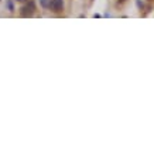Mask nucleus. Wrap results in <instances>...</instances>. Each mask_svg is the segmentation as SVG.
I'll return each instance as SVG.
<instances>
[{"label":"nucleus","mask_w":154,"mask_h":154,"mask_svg":"<svg viewBox=\"0 0 154 154\" xmlns=\"http://www.w3.org/2000/svg\"><path fill=\"white\" fill-rule=\"evenodd\" d=\"M50 3H51V0H41L43 7H50Z\"/></svg>","instance_id":"3"},{"label":"nucleus","mask_w":154,"mask_h":154,"mask_svg":"<svg viewBox=\"0 0 154 154\" xmlns=\"http://www.w3.org/2000/svg\"><path fill=\"white\" fill-rule=\"evenodd\" d=\"M21 14L23 16H31L33 14V11L36 10V6H34V1H30V3H28V4L27 6H24V7H23L21 9Z\"/></svg>","instance_id":"2"},{"label":"nucleus","mask_w":154,"mask_h":154,"mask_svg":"<svg viewBox=\"0 0 154 154\" xmlns=\"http://www.w3.org/2000/svg\"><path fill=\"white\" fill-rule=\"evenodd\" d=\"M50 9L55 13H59V11H62L64 9V1L62 0H53L51 3H50Z\"/></svg>","instance_id":"1"}]
</instances>
